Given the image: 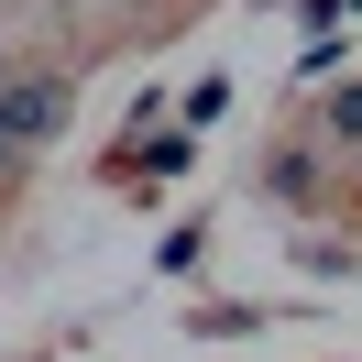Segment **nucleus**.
I'll return each mask as SVG.
<instances>
[{"label":"nucleus","instance_id":"obj_1","mask_svg":"<svg viewBox=\"0 0 362 362\" xmlns=\"http://www.w3.org/2000/svg\"><path fill=\"white\" fill-rule=\"evenodd\" d=\"M0 132L23 143V154H45V143L66 132V77H11V88H0Z\"/></svg>","mask_w":362,"mask_h":362},{"label":"nucleus","instance_id":"obj_8","mask_svg":"<svg viewBox=\"0 0 362 362\" xmlns=\"http://www.w3.org/2000/svg\"><path fill=\"white\" fill-rule=\"evenodd\" d=\"M0 176H23V143H11V132H0Z\"/></svg>","mask_w":362,"mask_h":362},{"label":"nucleus","instance_id":"obj_9","mask_svg":"<svg viewBox=\"0 0 362 362\" xmlns=\"http://www.w3.org/2000/svg\"><path fill=\"white\" fill-rule=\"evenodd\" d=\"M351 176H362V165H351Z\"/></svg>","mask_w":362,"mask_h":362},{"label":"nucleus","instance_id":"obj_3","mask_svg":"<svg viewBox=\"0 0 362 362\" xmlns=\"http://www.w3.org/2000/svg\"><path fill=\"white\" fill-rule=\"evenodd\" d=\"M187 143H198L187 121H165V132H132V165H143V176H176V165H187Z\"/></svg>","mask_w":362,"mask_h":362},{"label":"nucleus","instance_id":"obj_2","mask_svg":"<svg viewBox=\"0 0 362 362\" xmlns=\"http://www.w3.org/2000/svg\"><path fill=\"white\" fill-rule=\"evenodd\" d=\"M308 187H318V154H308V143H274V154H264V198L274 209H308Z\"/></svg>","mask_w":362,"mask_h":362},{"label":"nucleus","instance_id":"obj_4","mask_svg":"<svg viewBox=\"0 0 362 362\" xmlns=\"http://www.w3.org/2000/svg\"><path fill=\"white\" fill-rule=\"evenodd\" d=\"M318 132L362 154V77H340V88H329V110H318Z\"/></svg>","mask_w":362,"mask_h":362},{"label":"nucleus","instance_id":"obj_6","mask_svg":"<svg viewBox=\"0 0 362 362\" xmlns=\"http://www.w3.org/2000/svg\"><path fill=\"white\" fill-rule=\"evenodd\" d=\"M296 77H340V33H308L296 45Z\"/></svg>","mask_w":362,"mask_h":362},{"label":"nucleus","instance_id":"obj_7","mask_svg":"<svg viewBox=\"0 0 362 362\" xmlns=\"http://www.w3.org/2000/svg\"><path fill=\"white\" fill-rule=\"evenodd\" d=\"M351 11H362V0H308V23H318V33H329V23H351Z\"/></svg>","mask_w":362,"mask_h":362},{"label":"nucleus","instance_id":"obj_5","mask_svg":"<svg viewBox=\"0 0 362 362\" xmlns=\"http://www.w3.org/2000/svg\"><path fill=\"white\" fill-rule=\"evenodd\" d=\"M220 110H230V77H198V88L176 99V121H187V132H209V121H220Z\"/></svg>","mask_w":362,"mask_h":362}]
</instances>
